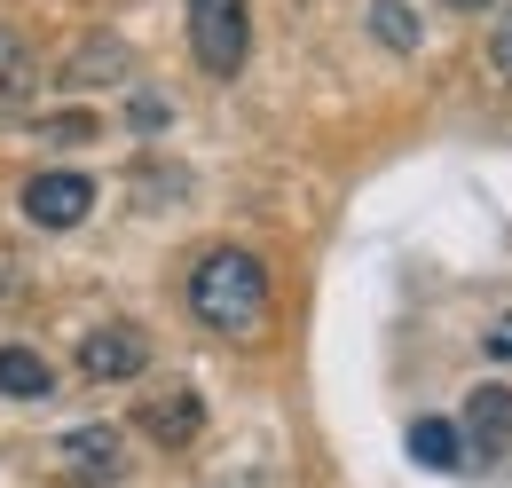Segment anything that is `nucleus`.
I'll return each mask as SVG.
<instances>
[{
	"instance_id": "2eb2a0df",
	"label": "nucleus",
	"mask_w": 512,
	"mask_h": 488,
	"mask_svg": "<svg viewBox=\"0 0 512 488\" xmlns=\"http://www.w3.org/2000/svg\"><path fill=\"white\" fill-rule=\"evenodd\" d=\"M489 355H512V315L497 323V331H489Z\"/></svg>"
},
{
	"instance_id": "f03ea898",
	"label": "nucleus",
	"mask_w": 512,
	"mask_h": 488,
	"mask_svg": "<svg viewBox=\"0 0 512 488\" xmlns=\"http://www.w3.org/2000/svg\"><path fill=\"white\" fill-rule=\"evenodd\" d=\"M190 48L213 79H237V71H245V48H253L245 0H190Z\"/></svg>"
},
{
	"instance_id": "423d86ee",
	"label": "nucleus",
	"mask_w": 512,
	"mask_h": 488,
	"mask_svg": "<svg viewBox=\"0 0 512 488\" xmlns=\"http://www.w3.org/2000/svg\"><path fill=\"white\" fill-rule=\"evenodd\" d=\"M142 426L158 433L166 449H190L197 426H205V410H197V394H190V386H166V394H158V402L142 410Z\"/></svg>"
},
{
	"instance_id": "7ed1b4c3",
	"label": "nucleus",
	"mask_w": 512,
	"mask_h": 488,
	"mask_svg": "<svg viewBox=\"0 0 512 488\" xmlns=\"http://www.w3.org/2000/svg\"><path fill=\"white\" fill-rule=\"evenodd\" d=\"M79 370H87L95 386H127V378L150 370V339H142L134 323H103V331L79 339Z\"/></svg>"
},
{
	"instance_id": "39448f33",
	"label": "nucleus",
	"mask_w": 512,
	"mask_h": 488,
	"mask_svg": "<svg viewBox=\"0 0 512 488\" xmlns=\"http://www.w3.org/2000/svg\"><path fill=\"white\" fill-rule=\"evenodd\" d=\"M64 465L79 481H119L127 457H119V426H71L64 433Z\"/></svg>"
},
{
	"instance_id": "9b49d317",
	"label": "nucleus",
	"mask_w": 512,
	"mask_h": 488,
	"mask_svg": "<svg viewBox=\"0 0 512 488\" xmlns=\"http://www.w3.org/2000/svg\"><path fill=\"white\" fill-rule=\"evenodd\" d=\"M371 24H379L386 48H418V24H410V8H402V0H379V8H371Z\"/></svg>"
},
{
	"instance_id": "f8f14e48",
	"label": "nucleus",
	"mask_w": 512,
	"mask_h": 488,
	"mask_svg": "<svg viewBox=\"0 0 512 488\" xmlns=\"http://www.w3.org/2000/svg\"><path fill=\"white\" fill-rule=\"evenodd\" d=\"M489 63H497V79L512 87V0L497 8V24H489Z\"/></svg>"
},
{
	"instance_id": "f257e3e1",
	"label": "nucleus",
	"mask_w": 512,
	"mask_h": 488,
	"mask_svg": "<svg viewBox=\"0 0 512 488\" xmlns=\"http://www.w3.org/2000/svg\"><path fill=\"white\" fill-rule=\"evenodd\" d=\"M190 315L205 331H260L268 323V268L237 244L205 252L190 268Z\"/></svg>"
},
{
	"instance_id": "4468645a",
	"label": "nucleus",
	"mask_w": 512,
	"mask_h": 488,
	"mask_svg": "<svg viewBox=\"0 0 512 488\" xmlns=\"http://www.w3.org/2000/svg\"><path fill=\"white\" fill-rule=\"evenodd\" d=\"M40 134H48V142H64V150H71V142H95V126H87V119H48Z\"/></svg>"
},
{
	"instance_id": "1a4fd4ad",
	"label": "nucleus",
	"mask_w": 512,
	"mask_h": 488,
	"mask_svg": "<svg viewBox=\"0 0 512 488\" xmlns=\"http://www.w3.org/2000/svg\"><path fill=\"white\" fill-rule=\"evenodd\" d=\"M56 79H71V87H95V79H103V87H111V79H127V48H119V40H79Z\"/></svg>"
},
{
	"instance_id": "dca6fc26",
	"label": "nucleus",
	"mask_w": 512,
	"mask_h": 488,
	"mask_svg": "<svg viewBox=\"0 0 512 488\" xmlns=\"http://www.w3.org/2000/svg\"><path fill=\"white\" fill-rule=\"evenodd\" d=\"M442 8H457V16H473V8H489V0H442Z\"/></svg>"
},
{
	"instance_id": "20e7f679",
	"label": "nucleus",
	"mask_w": 512,
	"mask_h": 488,
	"mask_svg": "<svg viewBox=\"0 0 512 488\" xmlns=\"http://www.w3.org/2000/svg\"><path fill=\"white\" fill-rule=\"evenodd\" d=\"M87 205H95V182H87V174H32V182H24V213H32L40 229L87 221Z\"/></svg>"
},
{
	"instance_id": "0eeeda50",
	"label": "nucleus",
	"mask_w": 512,
	"mask_h": 488,
	"mask_svg": "<svg viewBox=\"0 0 512 488\" xmlns=\"http://www.w3.org/2000/svg\"><path fill=\"white\" fill-rule=\"evenodd\" d=\"M465 433L473 449H512V386H481L465 402Z\"/></svg>"
},
{
	"instance_id": "9d476101",
	"label": "nucleus",
	"mask_w": 512,
	"mask_h": 488,
	"mask_svg": "<svg viewBox=\"0 0 512 488\" xmlns=\"http://www.w3.org/2000/svg\"><path fill=\"white\" fill-rule=\"evenodd\" d=\"M410 457H418L426 473H457V465H465V441H457V426L426 418V426H410Z\"/></svg>"
},
{
	"instance_id": "ddd939ff",
	"label": "nucleus",
	"mask_w": 512,
	"mask_h": 488,
	"mask_svg": "<svg viewBox=\"0 0 512 488\" xmlns=\"http://www.w3.org/2000/svg\"><path fill=\"white\" fill-rule=\"evenodd\" d=\"M16 87H24V48H16L8 32H0V111L16 103Z\"/></svg>"
},
{
	"instance_id": "6e6552de",
	"label": "nucleus",
	"mask_w": 512,
	"mask_h": 488,
	"mask_svg": "<svg viewBox=\"0 0 512 488\" xmlns=\"http://www.w3.org/2000/svg\"><path fill=\"white\" fill-rule=\"evenodd\" d=\"M0 394L8 402H40V394H56V370L40 347H0Z\"/></svg>"
}]
</instances>
